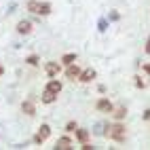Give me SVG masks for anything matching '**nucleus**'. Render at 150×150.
Wrapping results in <instances>:
<instances>
[{
	"label": "nucleus",
	"mask_w": 150,
	"mask_h": 150,
	"mask_svg": "<svg viewBox=\"0 0 150 150\" xmlns=\"http://www.w3.org/2000/svg\"><path fill=\"white\" fill-rule=\"evenodd\" d=\"M106 131H104V135L108 137V139H112V142H125V137H127V129H125V125L121 123V121H116V123H112V125H106L104 127Z\"/></svg>",
	"instance_id": "f257e3e1"
},
{
	"label": "nucleus",
	"mask_w": 150,
	"mask_h": 150,
	"mask_svg": "<svg viewBox=\"0 0 150 150\" xmlns=\"http://www.w3.org/2000/svg\"><path fill=\"white\" fill-rule=\"evenodd\" d=\"M95 110H97V112H104V114H112L114 104L110 102L108 97H99L97 102H95Z\"/></svg>",
	"instance_id": "f03ea898"
},
{
	"label": "nucleus",
	"mask_w": 150,
	"mask_h": 150,
	"mask_svg": "<svg viewBox=\"0 0 150 150\" xmlns=\"http://www.w3.org/2000/svg\"><path fill=\"white\" fill-rule=\"evenodd\" d=\"M49 135H51V127L45 123V125L38 127V131H36V135H34V142H36V144H45L47 139H49Z\"/></svg>",
	"instance_id": "7ed1b4c3"
},
{
	"label": "nucleus",
	"mask_w": 150,
	"mask_h": 150,
	"mask_svg": "<svg viewBox=\"0 0 150 150\" xmlns=\"http://www.w3.org/2000/svg\"><path fill=\"white\" fill-rule=\"evenodd\" d=\"M81 72H83V70L76 66V62L66 66V78H68V81H78V78H81Z\"/></svg>",
	"instance_id": "20e7f679"
},
{
	"label": "nucleus",
	"mask_w": 150,
	"mask_h": 150,
	"mask_svg": "<svg viewBox=\"0 0 150 150\" xmlns=\"http://www.w3.org/2000/svg\"><path fill=\"white\" fill-rule=\"evenodd\" d=\"M59 70H62V66H59L57 62H47V64H45V72H47L49 78H55V76L59 74Z\"/></svg>",
	"instance_id": "39448f33"
},
{
	"label": "nucleus",
	"mask_w": 150,
	"mask_h": 150,
	"mask_svg": "<svg viewBox=\"0 0 150 150\" xmlns=\"http://www.w3.org/2000/svg\"><path fill=\"white\" fill-rule=\"evenodd\" d=\"M95 76H97V72H95L93 68H85L83 72H81V78H78V81H81V83H93Z\"/></svg>",
	"instance_id": "423d86ee"
},
{
	"label": "nucleus",
	"mask_w": 150,
	"mask_h": 150,
	"mask_svg": "<svg viewBox=\"0 0 150 150\" xmlns=\"http://www.w3.org/2000/svg\"><path fill=\"white\" fill-rule=\"evenodd\" d=\"M45 89H47V91H51V93H57V95H59V93H62V81H57V76H55V78H51V81L47 83Z\"/></svg>",
	"instance_id": "0eeeda50"
},
{
	"label": "nucleus",
	"mask_w": 150,
	"mask_h": 150,
	"mask_svg": "<svg viewBox=\"0 0 150 150\" xmlns=\"http://www.w3.org/2000/svg\"><path fill=\"white\" fill-rule=\"evenodd\" d=\"M21 112L28 114V116H34V114H36V106H34V102H30V99L21 102Z\"/></svg>",
	"instance_id": "6e6552de"
},
{
	"label": "nucleus",
	"mask_w": 150,
	"mask_h": 150,
	"mask_svg": "<svg viewBox=\"0 0 150 150\" xmlns=\"http://www.w3.org/2000/svg\"><path fill=\"white\" fill-rule=\"evenodd\" d=\"M55 148H57V150H68V148H72V139H70L68 135L59 137V139H57V144H55Z\"/></svg>",
	"instance_id": "1a4fd4ad"
},
{
	"label": "nucleus",
	"mask_w": 150,
	"mask_h": 150,
	"mask_svg": "<svg viewBox=\"0 0 150 150\" xmlns=\"http://www.w3.org/2000/svg\"><path fill=\"white\" fill-rule=\"evenodd\" d=\"M17 32L19 34H30V32H32V23L25 21V19H21V21L17 23Z\"/></svg>",
	"instance_id": "9d476101"
},
{
	"label": "nucleus",
	"mask_w": 150,
	"mask_h": 150,
	"mask_svg": "<svg viewBox=\"0 0 150 150\" xmlns=\"http://www.w3.org/2000/svg\"><path fill=\"white\" fill-rule=\"evenodd\" d=\"M112 116L116 118V121H123V118L127 116V108H125V106H114V110H112Z\"/></svg>",
	"instance_id": "9b49d317"
},
{
	"label": "nucleus",
	"mask_w": 150,
	"mask_h": 150,
	"mask_svg": "<svg viewBox=\"0 0 150 150\" xmlns=\"http://www.w3.org/2000/svg\"><path fill=\"white\" fill-rule=\"evenodd\" d=\"M40 102H42V104H53V102H57V93H51V91H47V89H45Z\"/></svg>",
	"instance_id": "f8f14e48"
},
{
	"label": "nucleus",
	"mask_w": 150,
	"mask_h": 150,
	"mask_svg": "<svg viewBox=\"0 0 150 150\" xmlns=\"http://www.w3.org/2000/svg\"><path fill=\"white\" fill-rule=\"evenodd\" d=\"M49 13H51V4H49V2H38V13H36V15L47 17Z\"/></svg>",
	"instance_id": "ddd939ff"
},
{
	"label": "nucleus",
	"mask_w": 150,
	"mask_h": 150,
	"mask_svg": "<svg viewBox=\"0 0 150 150\" xmlns=\"http://www.w3.org/2000/svg\"><path fill=\"white\" fill-rule=\"evenodd\" d=\"M76 137L81 144H85V142H89V131L87 129H76Z\"/></svg>",
	"instance_id": "4468645a"
},
{
	"label": "nucleus",
	"mask_w": 150,
	"mask_h": 150,
	"mask_svg": "<svg viewBox=\"0 0 150 150\" xmlns=\"http://www.w3.org/2000/svg\"><path fill=\"white\" fill-rule=\"evenodd\" d=\"M76 62V53H66V55H62V64L64 66H70V64H74Z\"/></svg>",
	"instance_id": "2eb2a0df"
},
{
	"label": "nucleus",
	"mask_w": 150,
	"mask_h": 150,
	"mask_svg": "<svg viewBox=\"0 0 150 150\" xmlns=\"http://www.w3.org/2000/svg\"><path fill=\"white\" fill-rule=\"evenodd\" d=\"M97 30H99V32H106V30H108V21H106V17H102V19L97 21Z\"/></svg>",
	"instance_id": "dca6fc26"
},
{
	"label": "nucleus",
	"mask_w": 150,
	"mask_h": 150,
	"mask_svg": "<svg viewBox=\"0 0 150 150\" xmlns=\"http://www.w3.org/2000/svg\"><path fill=\"white\" fill-rule=\"evenodd\" d=\"M76 129H78L76 121H70V123H66V131H68V133H72V131L76 133Z\"/></svg>",
	"instance_id": "f3484780"
},
{
	"label": "nucleus",
	"mask_w": 150,
	"mask_h": 150,
	"mask_svg": "<svg viewBox=\"0 0 150 150\" xmlns=\"http://www.w3.org/2000/svg\"><path fill=\"white\" fill-rule=\"evenodd\" d=\"M25 62H28L30 66H38V64H40V57H38V55H30Z\"/></svg>",
	"instance_id": "a211bd4d"
},
{
	"label": "nucleus",
	"mask_w": 150,
	"mask_h": 150,
	"mask_svg": "<svg viewBox=\"0 0 150 150\" xmlns=\"http://www.w3.org/2000/svg\"><path fill=\"white\" fill-rule=\"evenodd\" d=\"M135 87H139V89H144V81L139 76H135Z\"/></svg>",
	"instance_id": "6ab92c4d"
},
{
	"label": "nucleus",
	"mask_w": 150,
	"mask_h": 150,
	"mask_svg": "<svg viewBox=\"0 0 150 150\" xmlns=\"http://www.w3.org/2000/svg\"><path fill=\"white\" fill-rule=\"evenodd\" d=\"M146 53L150 55V36H148V40H146Z\"/></svg>",
	"instance_id": "aec40b11"
},
{
	"label": "nucleus",
	"mask_w": 150,
	"mask_h": 150,
	"mask_svg": "<svg viewBox=\"0 0 150 150\" xmlns=\"http://www.w3.org/2000/svg\"><path fill=\"white\" fill-rule=\"evenodd\" d=\"M144 72H146V74H150V64H146V66H144Z\"/></svg>",
	"instance_id": "412c9836"
},
{
	"label": "nucleus",
	"mask_w": 150,
	"mask_h": 150,
	"mask_svg": "<svg viewBox=\"0 0 150 150\" xmlns=\"http://www.w3.org/2000/svg\"><path fill=\"white\" fill-rule=\"evenodd\" d=\"M2 74H4V66H2V64H0V76H2Z\"/></svg>",
	"instance_id": "4be33fe9"
}]
</instances>
